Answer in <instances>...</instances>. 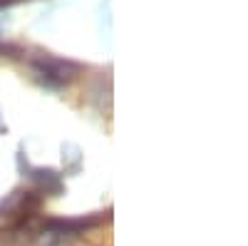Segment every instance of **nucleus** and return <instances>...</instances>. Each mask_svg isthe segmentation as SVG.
I'll return each mask as SVG.
<instances>
[{
  "label": "nucleus",
  "instance_id": "obj_1",
  "mask_svg": "<svg viewBox=\"0 0 248 246\" xmlns=\"http://www.w3.org/2000/svg\"><path fill=\"white\" fill-rule=\"evenodd\" d=\"M35 67H37V72L43 75L47 82H52V85H62V82H70V80H72V72H75V67H72L70 63H62V60H52V57L37 60Z\"/></svg>",
  "mask_w": 248,
  "mask_h": 246
}]
</instances>
